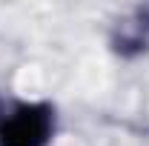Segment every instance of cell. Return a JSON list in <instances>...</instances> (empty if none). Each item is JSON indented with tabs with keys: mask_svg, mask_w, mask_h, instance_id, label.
Instances as JSON below:
<instances>
[{
	"mask_svg": "<svg viewBox=\"0 0 149 146\" xmlns=\"http://www.w3.org/2000/svg\"><path fill=\"white\" fill-rule=\"evenodd\" d=\"M57 109L49 100H17L0 117V146H52Z\"/></svg>",
	"mask_w": 149,
	"mask_h": 146,
	"instance_id": "6da1fadb",
	"label": "cell"
},
{
	"mask_svg": "<svg viewBox=\"0 0 149 146\" xmlns=\"http://www.w3.org/2000/svg\"><path fill=\"white\" fill-rule=\"evenodd\" d=\"M109 46L123 60H132V57L146 52L149 49V6H138L123 20L115 23Z\"/></svg>",
	"mask_w": 149,
	"mask_h": 146,
	"instance_id": "7a4b0ae2",
	"label": "cell"
},
{
	"mask_svg": "<svg viewBox=\"0 0 149 146\" xmlns=\"http://www.w3.org/2000/svg\"><path fill=\"white\" fill-rule=\"evenodd\" d=\"M3 112H6V106H3V100H0V117H3Z\"/></svg>",
	"mask_w": 149,
	"mask_h": 146,
	"instance_id": "3957f363",
	"label": "cell"
}]
</instances>
